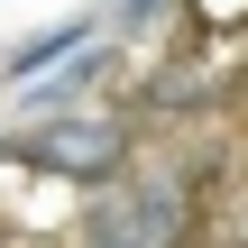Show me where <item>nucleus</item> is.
Segmentation results:
<instances>
[{"label": "nucleus", "mask_w": 248, "mask_h": 248, "mask_svg": "<svg viewBox=\"0 0 248 248\" xmlns=\"http://www.w3.org/2000/svg\"><path fill=\"white\" fill-rule=\"evenodd\" d=\"M18 156H28L37 175H55V184L110 193V184H129V166H138V129H129L120 110H55V120H37V129L18 138Z\"/></svg>", "instance_id": "obj_1"}, {"label": "nucleus", "mask_w": 248, "mask_h": 248, "mask_svg": "<svg viewBox=\"0 0 248 248\" xmlns=\"http://www.w3.org/2000/svg\"><path fill=\"white\" fill-rule=\"evenodd\" d=\"M129 9H156V0H129Z\"/></svg>", "instance_id": "obj_4"}, {"label": "nucleus", "mask_w": 248, "mask_h": 248, "mask_svg": "<svg viewBox=\"0 0 248 248\" xmlns=\"http://www.w3.org/2000/svg\"><path fill=\"white\" fill-rule=\"evenodd\" d=\"M184 230H193V193L175 175H129L83 202L74 248H184Z\"/></svg>", "instance_id": "obj_2"}, {"label": "nucleus", "mask_w": 248, "mask_h": 248, "mask_svg": "<svg viewBox=\"0 0 248 248\" xmlns=\"http://www.w3.org/2000/svg\"><path fill=\"white\" fill-rule=\"evenodd\" d=\"M83 46H92V28H83V18H64V28H46L37 46H18V55H9V83H37L46 64H64V55H83Z\"/></svg>", "instance_id": "obj_3"}]
</instances>
